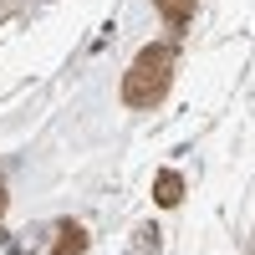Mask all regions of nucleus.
Returning a JSON list of instances; mask_svg holds the SVG:
<instances>
[{
    "label": "nucleus",
    "mask_w": 255,
    "mask_h": 255,
    "mask_svg": "<svg viewBox=\"0 0 255 255\" xmlns=\"http://www.w3.org/2000/svg\"><path fill=\"white\" fill-rule=\"evenodd\" d=\"M168 82H174V46H143L138 61L128 67L123 77V102L128 108H153V102L168 92Z\"/></svg>",
    "instance_id": "obj_1"
},
{
    "label": "nucleus",
    "mask_w": 255,
    "mask_h": 255,
    "mask_svg": "<svg viewBox=\"0 0 255 255\" xmlns=\"http://www.w3.org/2000/svg\"><path fill=\"white\" fill-rule=\"evenodd\" d=\"M158 10H163L168 26H184V20L194 15V0H158Z\"/></svg>",
    "instance_id": "obj_2"
},
{
    "label": "nucleus",
    "mask_w": 255,
    "mask_h": 255,
    "mask_svg": "<svg viewBox=\"0 0 255 255\" xmlns=\"http://www.w3.org/2000/svg\"><path fill=\"white\" fill-rule=\"evenodd\" d=\"M179 194H184L179 174H158V189H153V199H158V204H179Z\"/></svg>",
    "instance_id": "obj_3"
},
{
    "label": "nucleus",
    "mask_w": 255,
    "mask_h": 255,
    "mask_svg": "<svg viewBox=\"0 0 255 255\" xmlns=\"http://www.w3.org/2000/svg\"><path fill=\"white\" fill-rule=\"evenodd\" d=\"M82 245H87V235H82L77 225H67V230H61V240H56V250H51V255H77Z\"/></svg>",
    "instance_id": "obj_4"
},
{
    "label": "nucleus",
    "mask_w": 255,
    "mask_h": 255,
    "mask_svg": "<svg viewBox=\"0 0 255 255\" xmlns=\"http://www.w3.org/2000/svg\"><path fill=\"white\" fill-rule=\"evenodd\" d=\"M0 215H5V184H0Z\"/></svg>",
    "instance_id": "obj_5"
}]
</instances>
